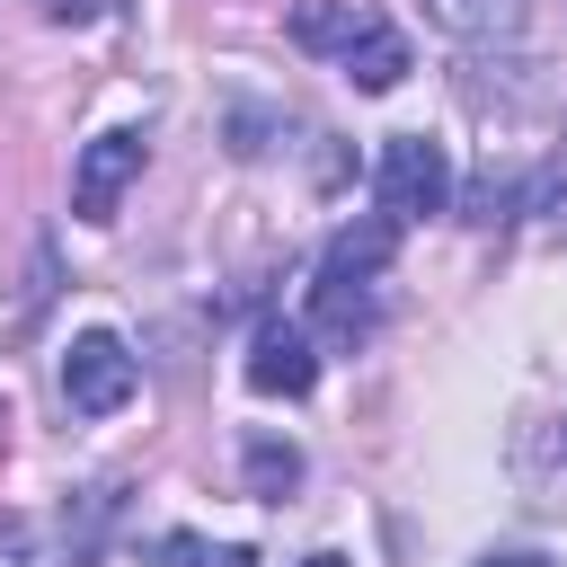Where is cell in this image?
<instances>
[{
    "mask_svg": "<svg viewBox=\"0 0 567 567\" xmlns=\"http://www.w3.org/2000/svg\"><path fill=\"white\" fill-rule=\"evenodd\" d=\"M425 18L443 35H461V44H496V35H523L532 0H425Z\"/></svg>",
    "mask_w": 567,
    "mask_h": 567,
    "instance_id": "cell-7",
    "label": "cell"
},
{
    "mask_svg": "<svg viewBox=\"0 0 567 567\" xmlns=\"http://www.w3.org/2000/svg\"><path fill=\"white\" fill-rule=\"evenodd\" d=\"M337 71H346V80H354L363 97H381V89H399V80L416 71V53H408V35H399L390 18H372V27H363V35L346 44V62H337Z\"/></svg>",
    "mask_w": 567,
    "mask_h": 567,
    "instance_id": "cell-5",
    "label": "cell"
},
{
    "mask_svg": "<svg viewBox=\"0 0 567 567\" xmlns=\"http://www.w3.org/2000/svg\"><path fill=\"white\" fill-rule=\"evenodd\" d=\"M478 567H558V558H540V549H505V558H478Z\"/></svg>",
    "mask_w": 567,
    "mask_h": 567,
    "instance_id": "cell-11",
    "label": "cell"
},
{
    "mask_svg": "<svg viewBox=\"0 0 567 567\" xmlns=\"http://www.w3.org/2000/svg\"><path fill=\"white\" fill-rule=\"evenodd\" d=\"M142 567H257L248 540H204V532H151Z\"/></svg>",
    "mask_w": 567,
    "mask_h": 567,
    "instance_id": "cell-8",
    "label": "cell"
},
{
    "mask_svg": "<svg viewBox=\"0 0 567 567\" xmlns=\"http://www.w3.org/2000/svg\"><path fill=\"white\" fill-rule=\"evenodd\" d=\"M142 177V133H97L71 168V213L80 221H115V195Z\"/></svg>",
    "mask_w": 567,
    "mask_h": 567,
    "instance_id": "cell-4",
    "label": "cell"
},
{
    "mask_svg": "<svg viewBox=\"0 0 567 567\" xmlns=\"http://www.w3.org/2000/svg\"><path fill=\"white\" fill-rule=\"evenodd\" d=\"M310 381H319L310 328L301 319H257V337H248V390L257 399H310Z\"/></svg>",
    "mask_w": 567,
    "mask_h": 567,
    "instance_id": "cell-3",
    "label": "cell"
},
{
    "mask_svg": "<svg viewBox=\"0 0 567 567\" xmlns=\"http://www.w3.org/2000/svg\"><path fill=\"white\" fill-rule=\"evenodd\" d=\"M44 9H53V18H62V27H97V18H106V9H115V0H44Z\"/></svg>",
    "mask_w": 567,
    "mask_h": 567,
    "instance_id": "cell-10",
    "label": "cell"
},
{
    "mask_svg": "<svg viewBox=\"0 0 567 567\" xmlns=\"http://www.w3.org/2000/svg\"><path fill=\"white\" fill-rule=\"evenodd\" d=\"M390 248H399V221H390V213H372V221H354V230H337V239H328L319 284H372V275L390 266Z\"/></svg>",
    "mask_w": 567,
    "mask_h": 567,
    "instance_id": "cell-6",
    "label": "cell"
},
{
    "mask_svg": "<svg viewBox=\"0 0 567 567\" xmlns=\"http://www.w3.org/2000/svg\"><path fill=\"white\" fill-rule=\"evenodd\" d=\"M372 186H381V213L408 230V221H425V213H443V204H452V159H443V142H434V133H390V142H381Z\"/></svg>",
    "mask_w": 567,
    "mask_h": 567,
    "instance_id": "cell-1",
    "label": "cell"
},
{
    "mask_svg": "<svg viewBox=\"0 0 567 567\" xmlns=\"http://www.w3.org/2000/svg\"><path fill=\"white\" fill-rule=\"evenodd\" d=\"M292 487H301V452H292V443H275V434H248V496L284 505Z\"/></svg>",
    "mask_w": 567,
    "mask_h": 567,
    "instance_id": "cell-9",
    "label": "cell"
},
{
    "mask_svg": "<svg viewBox=\"0 0 567 567\" xmlns=\"http://www.w3.org/2000/svg\"><path fill=\"white\" fill-rule=\"evenodd\" d=\"M301 567H346V558H337V549H310V558H301Z\"/></svg>",
    "mask_w": 567,
    "mask_h": 567,
    "instance_id": "cell-12",
    "label": "cell"
},
{
    "mask_svg": "<svg viewBox=\"0 0 567 567\" xmlns=\"http://www.w3.org/2000/svg\"><path fill=\"white\" fill-rule=\"evenodd\" d=\"M133 354H124V337L115 328H80L71 337V354H62V399H71V416H115L124 399H133Z\"/></svg>",
    "mask_w": 567,
    "mask_h": 567,
    "instance_id": "cell-2",
    "label": "cell"
}]
</instances>
